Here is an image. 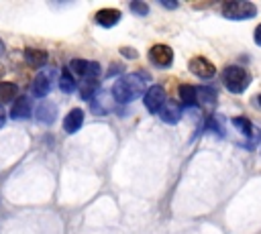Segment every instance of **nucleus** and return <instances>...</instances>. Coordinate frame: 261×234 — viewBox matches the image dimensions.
Returning a JSON list of instances; mask_svg holds the SVG:
<instances>
[{
  "mask_svg": "<svg viewBox=\"0 0 261 234\" xmlns=\"http://www.w3.org/2000/svg\"><path fill=\"white\" fill-rule=\"evenodd\" d=\"M145 92H147V81H145V75H139V73L120 75L112 85V98L120 104L135 102L137 98L145 96Z\"/></svg>",
  "mask_w": 261,
  "mask_h": 234,
  "instance_id": "nucleus-1",
  "label": "nucleus"
},
{
  "mask_svg": "<svg viewBox=\"0 0 261 234\" xmlns=\"http://www.w3.org/2000/svg\"><path fill=\"white\" fill-rule=\"evenodd\" d=\"M249 81H251V75L241 65H228L222 71V83L230 94H243L249 87Z\"/></svg>",
  "mask_w": 261,
  "mask_h": 234,
  "instance_id": "nucleus-2",
  "label": "nucleus"
},
{
  "mask_svg": "<svg viewBox=\"0 0 261 234\" xmlns=\"http://www.w3.org/2000/svg\"><path fill=\"white\" fill-rule=\"evenodd\" d=\"M220 10H222V16L228 18V20H247V18H253V16L257 14L255 4L245 2V0H230V2H224Z\"/></svg>",
  "mask_w": 261,
  "mask_h": 234,
  "instance_id": "nucleus-3",
  "label": "nucleus"
},
{
  "mask_svg": "<svg viewBox=\"0 0 261 234\" xmlns=\"http://www.w3.org/2000/svg\"><path fill=\"white\" fill-rule=\"evenodd\" d=\"M67 69H69L71 75H77L84 81L98 79V75L102 73V69H100V65L96 61H86V59H71L69 65H67Z\"/></svg>",
  "mask_w": 261,
  "mask_h": 234,
  "instance_id": "nucleus-4",
  "label": "nucleus"
},
{
  "mask_svg": "<svg viewBox=\"0 0 261 234\" xmlns=\"http://www.w3.org/2000/svg\"><path fill=\"white\" fill-rule=\"evenodd\" d=\"M55 81H57V71L51 69V67H45V69H41V73L35 75L31 90L37 98H45L51 92V87L55 85Z\"/></svg>",
  "mask_w": 261,
  "mask_h": 234,
  "instance_id": "nucleus-5",
  "label": "nucleus"
},
{
  "mask_svg": "<svg viewBox=\"0 0 261 234\" xmlns=\"http://www.w3.org/2000/svg\"><path fill=\"white\" fill-rule=\"evenodd\" d=\"M149 61H151L155 67H159V69L169 67V65L173 63V51H171V47H167V45H163V43L153 45V47L149 49Z\"/></svg>",
  "mask_w": 261,
  "mask_h": 234,
  "instance_id": "nucleus-6",
  "label": "nucleus"
},
{
  "mask_svg": "<svg viewBox=\"0 0 261 234\" xmlns=\"http://www.w3.org/2000/svg\"><path fill=\"white\" fill-rule=\"evenodd\" d=\"M165 98H167V96H165V90H163L161 85H151V87L145 92L143 102H145V108H147L149 112L157 114V112L163 108V104L167 102Z\"/></svg>",
  "mask_w": 261,
  "mask_h": 234,
  "instance_id": "nucleus-7",
  "label": "nucleus"
},
{
  "mask_svg": "<svg viewBox=\"0 0 261 234\" xmlns=\"http://www.w3.org/2000/svg\"><path fill=\"white\" fill-rule=\"evenodd\" d=\"M188 67H190V71H192L194 75H198L200 79H210V77L216 73V67H214V63H212L210 59L202 57V55H198V57H192Z\"/></svg>",
  "mask_w": 261,
  "mask_h": 234,
  "instance_id": "nucleus-8",
  "label": "nucleus"
},
{
  "mask_svg": "<svg viewBox=\"0 0 261 234\" xmlns=\"http://www.w3.org/2000/svg\"><path fill=\"white\" fill-rule=\"evenodd\" d=\"M82 124H84V110H82V108L69 110L67 116L63 118V130H65L67 134L77 132V130L82 128Z\"/></svg>",
  "mask_w": 261,
  "mask_h": 234,
  "instance_id": "nucleus-9",
  "label": "nucleus"
},
{
  "mask_svg": "<svg viewBox=\"0 0 261 234\" xmlns=\"http://www.w3.org/2000/svg\"><path fill=\"white\" fill-rule=\"evenodd\" d=\"M120 10H116V8H102V10H98L96 12V22L100 24V26H104V28H110V26H114V24H118V20H120Z\"/></svg>",
  "mask_w": 261,
  "mask_h": 234,
  "instance_id": "nucleus-10",
  "label": "nucleus"
},
{
  "mask_svg": "<svg viewBox=\"0 0 261 234\" xmlns=\"http://www.w3.org/2000/svg\"><path fill=\"white\" fill-rule=\"evenodd\" d=\"M31 116V100L20 96L12 102V108H10V118L12 120H24Z\"/></svg>",
  "mask_w": 261,
  "mask_h": 234,
  "instance_id": "nucleus-11",
  "label": "nucleus"
},
{
  "mask_svg": "<svg viewBox=\"0 0 261 234\" xmlns=\"http://www.w3.org/2000/svg\"><path fill=\"white\" fill-rule=\"evenodd\" d=\"M35 114H37V120L41 124H51L55 120V116H57V106L53 102H49V100H43L37 106V112Z\"/></svg>",
  "mask_w": 261,
  "mask_h": 234,
  "instance_id": "nucleus-12",
  "label": "nucleus"
},
{
  "mask_svg": "<svg viewBox=\"0 0 261 234\" xmlns=\"http://www.w3.org/2000/svg\"><path fill=\"white\" fill-rule=\"evenodd\" d=\"M157 114H159V118H161L165 124H175V122H179V118H181V108H179V104H175V102H165L163 108H161Z\"/></svg>",
  "mask_w": 261,
  "mask_h": 234,
  "instance_id": "nucleus-13",
  "label": "nucleus"
},
{
  "mask_svg": "<svg viewBox=\"0 0 261 234\" xmlns=\"http://www.w3.org/2000/svg\"><path fill=\"white\" fill-rule=\"evenodd\" d=\"M22 57H24V61L31 65V67H43L45 63H47V51H43V49H35V47H27L24 51H22Z\"/></svg>",
  "mask_w": 261,
  "mask_h": 234,
  "instance_id": "nucleus-14",
  "label": "nucleus"
},
{
  "mask_svg": "<svg viewBox=\"0 0 261 234\" xmlns=\"http://www.w3.org/2000/svg\"><path fill=\"white\" fill-rule=\"evenodd\" d=\"M18 98V85L14 81H0V106Z\"/></svg>",
  "mask_w": 261,
  "mask_h": 234,
  "instance_id": "nucleus-15",
  "label": "nucleus"
},
{
  "mask_svg": "<svg viewBox=\"0 0 261 234\" xmlns=\"http://www.w3.org/2000/svg\"><path fill=\"white\" fill-rule=\"evenodd\" d=\"M57 85H59V90H61L63 94H71V92L77 87V83H75V77L69 73V69H63V71L59 73Z\"/></svg>",
  "mask_w": 261,
  "mask_h": 234,
  "instance_id": "nucleus-16",
  "label": "nucleus"
},
{
  "mask_svg": "<svg viewBox=\"0 0 261 234\" xmlns=\"http://www.w3.org/2000/svg\"><path fill=\"white\" fill-rule=\"evenodd\" d=\"M177 96H179L181 104H186V106H196V87H194V85L181 83L179 90H177Z\"/></svg>",
  "mask_w": 261,
  "mask_h": 234,
  "instance_id": "nucleus-17",
  "label": "nucleus"
},
{
  "mask_svg": "<svg viewBox=\"0 0 261 234\" xmlns=\"http://www.w3.org/2000/svg\"><path fill=\"white\" fill-rule=\"evenodd\" d=\"M202 104V106H214L216 104V92L212 87H200L196 90V104Z\"/></svg>",
  "mask_w": 261,
  "mask_h": 234,
  "instance_id": "nucleus-18",
  "label": "nucleus"
},
{
  "mask_svg": "<svg viewBox=\"0 0 261 234\" xmlns=\"http://www.w3.org/2000/svg\"><path fill=\"white\" fill-rule=\"evenodd\" d=\"M96 92H98V81H96V79H88V81H84L82 87H80V96H82L84 100H94V98H96Z\"/></svg>",
  "mask_w": 261,
  "mask_h": 234,
  "instance_id": "nucleus-19",
  "label": "nucleus"
},
{
  "mask_svg": "<svg viewBox=\"0 0 261 234\" xmlns=\"http://www.w3.org/2000/svg\"><path fill=\"white\" fill-rule=\"evenodd\" d=\"M130 12H135L139 16H147L149 14V4L141 2V0H135V2H130Z\"/></svg>",
  "mask_w": 261,
  "mask_h": 234,
  "instance_id": "nucleus-20",
  "label": "nucleus"
},
{
  "mask_svg": "<svg viewBox=\"0 0 261 234\" xmlns=\"http://www.w3.org/2000/svg\"><path fill=\"white\" fill-rule=\"evenodd\" d=\"M120 53H122L124 57H128V59H135V57H137V51H133L130 47H122V49H120Z\"/></svg>",
  "mask_w": 261,
  "mask_h": 234,
  "instance_id": "nucleus-21",
  "label": "nucleus"
},
{
  "mask_svg": "<svg viewBox=\"0 0 261 234\" xmlns=\"http://www.w3.org/2000/svg\"><path fill=\"white\" fill-rule=\"evenodd\" d=\"M253 39H255V43L261 47V24H257L255 26V33H253Z\"/></svg>",
  "mask_w": 261,
  "mask_h": 234,
  "instance_id": "nucleus-22",
  "label": "nucleus"
},
{
  "mask_svg": "<svg viewBox=\"0 0 261 234\" xmlns=\"http://www.w3.org/2000/svg\"><path fill=\"white\" fill-rule=\"evenodd\" d=\"M4 122H6V112H4V108L0 106V128L4 126Z\"/></svg>",
  "mask_w": 261,
  "mask_h": 234,
  "instance_id": "nucleus-23",
  "label": "nucleus"
},
{
  "mask_svg": "<svg viewBox=\"0 0 261 234\" xmlns=\"http://www.w3.org/2000/svg\"><path fill=\"white\" fill-rule=\"evenodd\" d=\"M163 6H167V8H177V2H163Z\"/></svg>",
  "mask_w": 261,
  "mask_h": 234,
  "instance_id": "nucleus-24",
  "label": "nucleus"
},
{
  "mask_svg": "<svg viewBox=\"0 0 261 234\" xmlns=\"http://www.w3.org/2000/svg\"><path fill=\"white\" fill-rule=\"evenodd\" d=\"M4 51H6V45H4V41H2V39H0V57H2V55H4Z\"/></svg>",
  "mask_w": 261,
  "mask_h": 234,
  "instance_id": "nucleus-25",
  "label": "nucleus"
},
{
  "mask_svg": "<svg viewBox=\"0 0 261 234\" xmlns=\"http://www.w3.org/2000/svg\"><path fill=\"white\" fill-rule=\"evenodd\" d=\"M2 73H4V69H2V65H0V77H2Z\"/></svg>",
  "mask_w": 261,
  "mask_h": 234,
  "instance_id": "nucleus-26",
  "label": "nucleus"
},
{
  "mask_svg": "<svg viewBox=\"0 0 261 234\" xmlns=\"http://www.w3.org/2000/svg\"><path fill=\"white\" fill-rule=\"evenodd\" d=\"M257 102H259V106H261V94H259V98H257Z\"/></svg>",
  "mask_w": 261,
  "mask_h": 234,
  "instance_id": "nucleus-27",
  "label": "nucleus"
}]
</instances>
